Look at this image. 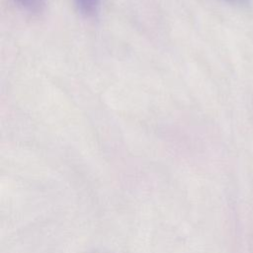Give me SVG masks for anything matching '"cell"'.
I'll return each mask as SVG.
<instances>
[{
  "label": "cell",
  "mask_w": 253,
  "mask_h": 253,
  "mask_svg": "<svg viewBox=\"0 0 253 253\" xmlns=\"http://www.w3.org/2000/svg\"><path fill=\"white\" fill-rule=\"evenodd\" d=\"M18 5L29 12L38 13L44 6V0H14Z\"/></svg>",
  "instance_id": "1"
},
{
  "label": "cell",
  "mask_w": 253,
  "mask_h": 253,
  "mask_svg": "<svg viewBox=\"0 0 253 253\" xmlns=\"http://www.w3.org/2000/svg\"><path fill=\"white\" fill-rule=\"evenodd\" d=\"M78 8L86 15L94 14L97 10L99 0H75Z\"/></svg>",
  "instance_id": "2"
},
{
  "label": "cell",
  "mask_w": 253,
  "mask_h": 253,
  "mask_svg": "<svg viewBox=\"0 0 253 253\" xmlns=\"http://www.w3.org/2000/svg\"><path fill=\"white\" fill-rule=\"evenodd\" d=\"M228 1H230V2H234V3H242V2H244L245 0H228Z\"/></svg>",
  "instance_id": "3"
}]
</instances>
